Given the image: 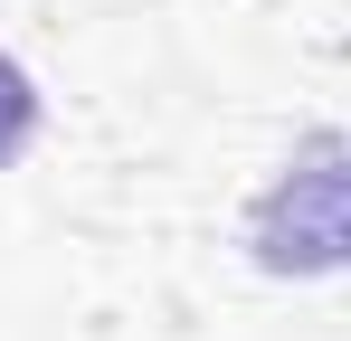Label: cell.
<instances>
[{"label": "cell", "instance_id": "cell-1", "mask_svg": "<svg viewBox=\"0 0 351 341\" xmlns=\"http://www.w3.org/2000/svg\"><path fill=\"white\" fill-rule=\"evenodd\" d=\"M237 237H247V266L276 284L351 275V133H332V123L294 133L276 180L247 199Z\"/></svg>", "mask_w": 351, "mask_h": 341}, {"label": "cell", "instance_id": "cell-2", "mask_svg": "<svg viewBox=\"0 0 351 341\" xmlns=\"http://www.w3.org/2000/svg\"><path fill=\"white\" fill-rule=\"evenodd\" d=\"M38 123H48V105H38V76H29L19 57L0 48V170H10L29 142H38Z\"/></svg>", "mask_w": 351, "mask_h": 341}]
</instances>
